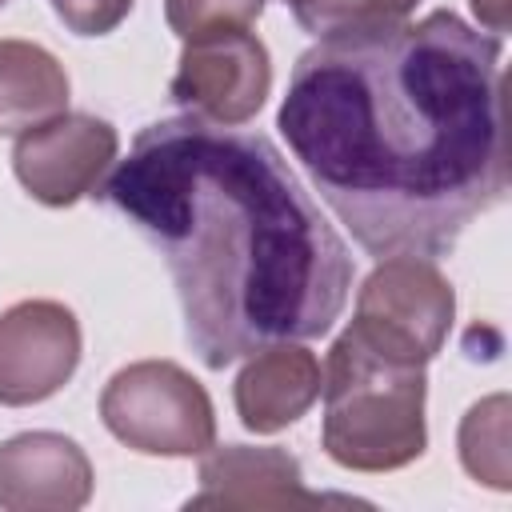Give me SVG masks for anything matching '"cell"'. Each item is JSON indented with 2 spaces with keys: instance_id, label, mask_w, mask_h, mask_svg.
I'll return each mask as SVG.
<instances>
[{
  "instance_id": "obj_1",
  "label": "cell",
  "mask_w": 512,
  "mask_h": 512,
  "mask_svg": "<svg viewBox=\"0 0 512 512\" xmlns=\"http://www.w3.org/2000/svg\"><path fill=\"white\" fill-rule=\"evenodd\" d=\"M500 36L436 8L300 52L276 128L376 256H448L508 192Z\"/></svg>"
},
{
  "instance_id": "obj_2",
  "label": "cell",
  "mask_w": 512,
  "mask_h": 512,
  "mask_svg": "<svg viewBox=\"0 0 512 512\" xmlns=\"http://www.w3.org/2000/svg\"><path fill=\"white\" fill-rule=\"evenodd\" d=\"M100 196L164 256L184 336L212 372L280 340H316L348 304L344 240L260 132L192 112L156 120Z\"/></svg>"
},
{
  "instance_id": "obj_3",
  "label": "cell",
  "mask_w": 512,
  "mask_h": 512,
  "mask_svg": "<svg viewBox=\"0 0 512 512\" xmlns=\"http://www.w3.org/2000/svg\"><path fill=\"white\" fill-rule=\"evenodd\" d=\"M320 448L352 472H396L424 456L428 424L424 364L376 352L352 328L336 336L324 364Z\"/></svg>"
},
{
  "instance_id": "obj_4",
  "label": "cell",
  "mask_w": 512,
  "mask_h": 512,
  "mask_svg": "<svg viewBox=\"0 0 512 512\" xmlns=\"http://www.w3.org/2000/svg\"><path fill=\"white\" fill-rule=\"evenodd\" d=\"M104 428L144 456H200L216 444L204 384L172 360H136L100 392Z\"/></svg>"
},
{
  "instance_id": "obj_5",
  "label": "cell",
  "mask_w": 512,
  "mask_h": 512,
  "mask_svg": "<svg viewBox=\"0 0 512 512\" xmlns=\"http://www.w3.org/2000/svg\"><path fill=\"white\" fill-rule=\"evenodd\" d=\"M456 316V292L448 276L424 256H388L380 260L356 296L352 332L384 356L404 364H428Z\"/></svg>"
},
{
  "instance_id": "obj_6",
  "label": "cell",
  "mask_w": 512,
  "mask_h": 512,
  "mask_svg": "<svg viewBox=\"0 0 512 512\" xmlns=\"http://www.w3.org/2000/svg\"><path fill=\"white\" fill-rule=\"evenodd\" d=\"M272 92V60L256 32L228 28L184 40L168 96L212 124H248Z\"/></svg>"
},
{
  "instance_id": "obj_7",
  "label": "cell",
  "mask_w": 512,
  "mask_h": 512,
  "mask_svg": "<svg viewBox=\"0 0 512 512\" xmlns=\"http://www.w3.org/2000/svg\"><path fill=\"white\" fill-rule=\"evenodd\" d=\"M120 136L92 112H60L28 132L12 148V172L24 192L48 208H68L80 196H96L112 168Z\"/></svg>"
},
{
  "instance_id": "obj_8",
  "label": "cell",
  "mask_w": 512,
  "mask_h": 512,
  "mask_svg": "<svg viewBox=\"0 0 512 512\" xmlns=\"http://www.w3.org/2000/svg\"><path fill=\"white\" fill-rule=\"evenodd\" d=\"M80 364V320L60 300H20L0 312V404L56 396Z\"/></svg>"
},
{
  "instance_id": "obj_9",
  "label": "cell",
  "mask_w": 512,
  "mask_h": 512,
  "mask_svg": "<svg viewBox=\"0 0 512 512\" xmlns=\"http://www.w3.org/2000/svg\"><path fill=\"white\" fill-rule=\"evenodd\" d=\"M92 464L64 432H20L0 444L4 512H76L92 500Z\"/></svg>"
},
{
  "instance_id": "obj_10",
  "label": "cell",
  "mask_w": 512,
  "mask_h": 512,
  "mask_svg": "<svg viewBox=\"0 0 512 512\" xmlns=\"http://www.w3.org/2000/svg\"><path fill=\"white\" fill-rule=\"evenodd\" d=\"M332 496L308 492L300 460L276 444H224L200 452V492L184 508H316Z\"/></svg>"
},
{
  "instance_id": "obj_11",
  "label": "cell",
  "mask_w": 512,
  "mask_h": 512,
  "mask_svg": "<svg viewBox=\"0 0 512 512\" xmlns=\"http://www.w3.org/2000/svg\"><path fill=\"white\" fill-rule=\"evenodd\" d=\"M320 384H324L320 360L296 340H280L248 356V364L232 384V400L248 432L272 436L296 424L320 400Z\"/></svg>"
},
{
  "instance_id": "obj_12",
  "label": "cell",
  "mask_w": 512,
  "mask_h": 512,
  "mask_svg": "<svg viewBox=\"0 0 512 512\" xmlns=\"http://www.w3.org/2000/svg\"><path fill=\"white\" fill-rule=\"evenodd\" d=\"M68 108L64 64L32 40H0V136H20Z\"/></svg>"
},
{
  "instance_id": "obj_13",
  "label": "cell",
  "mask_w": 512,
  "mask_h": 512,
  "mask_svg": "<svg viewBox=\"0 0 512 512\" xmlns=\"http://www.w3.org/2000/svg\"><path fill=\"white\" fill-rule=\"evenodd\" d=\"M460 460L468 476L484 480L488 488H508V400L488 396L468 408L460 424Z\"/></svg>"
},
{
  "instance_id": "obj_14",
  "label": "cell",
  "mask_w": 512,
  "mask_h": 512,
  "mask_svg": "<svg viewBox=\"0 0 512 512\" xmlns=\"http://www.w3.org/2000/svg\"><path fill=\"white\" fill-rule=\"evenodd\" d=\"M292 8L296 24L316 36H344V32H368V28H384V24H400L408 20V12L420 0H280Z\"/></svg>"
},
{
  "instance_id": "obj_15",
  "label": "cell",
  "mask_w": 512,
  "mask_h": 512,
  "mask_svg": "<svg viewBox=\"0 0 512 512\" xmlns=\"http://www.w3.org/2000/svg\"><path fill=\"white\" fill-rule=\"evenodd\" d=\"M264 0H164V20L180 40H200L260 20Z\"/></svg>"
},
{
  "instance_id": "obj_16",
  "label": "cell",
  "mask_w": 512,
  "mask_h": 512,
  "mask_svg": "<svg viewBox=\"0 0 512 512\" xmlns=\"http://www.w3.org/2000/svg\"><path fill=\"white\" fill-rule=\"evenodd\" d=\"M136 0H52V12L76 36H108Z\"/></svg>"
},
{
  "instance_id": "obj_17",
  "label": "cell",
  "mask_w": 512,
  "mask_h": 512,
  "mask_svg": "<svg viewBox=\"0 0 512 512\" xmlns=\"http://www.w3.org/2000/svg\"><path fill=\"white\" fill-rule=\"evenodd\" d=\"M472 12L484 24V32H496V36L508 32V0H472Z\"/></svg>"
},
{
  "instance_id": "obj_18",
  "label": "cell",
  "mask_w": 512,
  "mask_h": 512,
  "mask_svg": "<svg viewBox=\"0 0 512 512\" xmlns=\"http://www.w3.org/2000/svg\"><path fill=\"white\" fill-rule=\"evenodd\" d=\"M4 4H8V0H0V8H4Z\"/></svg>"
}]
</instances>
